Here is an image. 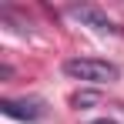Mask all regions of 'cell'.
Returning a JSON list of instances; mask_svg holds the SVG:
<instances>
[{"mask_svg": "<svg viewBox=\"0 0 124 124\" xmlns=\"http://www.w3.org/2000/svg\"><path fill=\"white\" fill-rule=\"evenodd\" d=\"M70 14H74L81 23L94 27V30H101V34H117V23L111 20L107 14H101L97 7H70Z\"/></svg>", "mask_w": 124, "mask_h": 124, "instance_id": "cell-2", "label": "cell"}, {"mask_svg": "<svg viewBox=\"0 0 124 124\" xmlns=\"http://www.w3.org/2000/svg\"><path fill=\"white\" fill-rule=\"evenodd\" d=\"M64 74L81 84H114L121 77L117 64L101 61V57H70V61H64Z\"/></svg>", "mask_w": 124, "mask_h": 124, "instance_id": "cell-1", "label": "cell"}, {"mask_svg": "<svg viewBox=\"0 0 124 124\" xmlns=\"http://www.w3.org/2000/svg\"><path fill=\"white\" fill-rule=\"evenodd\" d=\"M0 107H3L7 117H27V121H34V117H40V114H44L40 101H3Z\"/></svg>", "mask_w": 124, "mask_h": 124, "instance_id": "cell-3", "label": "cell"}, {"mask_svg": "<svg viewBox=\"0 0 124 124\" xmlns=\"http://www.w3.org/2000/svg\"><path fill=\"white\" fill-rule=\"evenodd\" d=\"M97 124H114V121H97Z\"/></svg>", "mask_w": 124, "mask_h": 124, "instance_id": "cell-4", "label": "cell"}]
</instances>
